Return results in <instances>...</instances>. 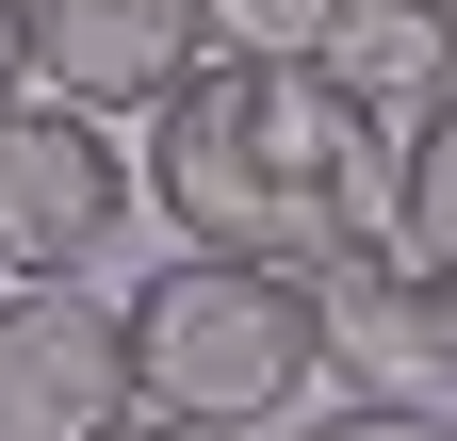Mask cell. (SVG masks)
<instances>
[{
    "mask_svg": "<svg viewBox=\"0 0 457 441\" xmlns=\"http://www.w3.org/2000/svg\"><path fill=\"white\" fill-rule=\"evenodd\" d=\"M311 66H327L343 98H360V115H376L392 147H409V131L441 115V98H457V0H343Z\"/></svg>",
    "mask_w": 457,
    "mask_h": 441,
    "instance_id": "7",
    "label": "cell"
},
{
    "mask_svg": "<svg viewBox=\"0 0 457 441\" xmlns=\"http://www.w3.org/2000/svg\"><path fill=\"white\" fill-rule=\"evenodd\" d=\"M392 245H409L425 279H457V98L409 131V163H392Z\"/></svg>",
    "mask_w": 457,
    "mask_h": 441,
    "instance_id": "8",
    "label": "cell"
},
{
    "mask_svg": "<svg viewBox=\"0 0 457 441\" xmlns=\"http://www.w3.org/2000/svg\"><path fill=\"white\" fill-rule=\"evenodd\" d=\"M327 17H343V0H228V33H245V49H295V66L327 49Z\"/></svg>",
    "mask_w": 457,
    "mask_h": 441,
    "instance_id": "10",
    "label": "cell"
},
{
    "mask_svg": "<svg viewBox=\"0 0 457 441\" xmlns=\"http://www.w3.org/2000/svg\"><path fill=\"white\" fill-rule=\"evenodd\" d=\"M131 229V147L82 98H0V279H82Z\"/></svg>",
    "mask_w": 457,
    "mask_h": 441,
    "instance_id": "4",
    "label": "cell"
},
{
    "mask_svg": "<svg viewBox=\"0 0 457 441\" xmlns=\"http://www.w3.org/2000/svg\"><path fill=\"white\" fill-rule=\"evenodd\" d=\"M228 49V0H33V82L82 115H163Z\"/></svg>",
    "mask_w": 457,
    "mask_h": 441,
    "instance_id": "5",
    "label": "cell"
},
{
    "mask_svg": "<svg viewBox=\"0 0 457 441\" xmlns=\"http://www.w3.org/2000/svg\"><path fill=\"white\" fill-rule=\"evenodd\" d=\"M131 441H245V425H180V409H147V425H131Z\"/></svg>",
    "mask_w": 457,
    "mask_h": 441,
    "instance_id": "12",
    "label": "cell"
},
{
    "mask_svg": "<svg viewBox=\"0 0 457 441\" xmlns=\"http://www.w3.org/2000/svg\"><path fill=\"white\" fill-rule=\"evenodd\" d=\"M295 441H457V409H425V393H343V409L295 425Z\"/></svg>",
    "mask_w": 457,
    "mask_h": 441,
    "instance_id": "9",
    "label": "cell"
},
{
    "mask_svg": "<svg viewBox=\"0 0 457 441\" xmlns=\"http://www.w3.org/2000/svg\"><path fill=\"white\" fill-rule=\"evenodd\" d=\"M131 425H147L131 311L82 279H17L0 295V441H131Z\"/></svg>",
    "mask_w": 457,
    "mask_h": 441,
    "instance_id": "3",
    "label": "cell"
},
{
    "mask_svg": "<svg viewBox=\"0 0 457 441\" xmlns=\"http://www.w3.org/2000/svg\"><path fill=\"white\" fill-rule=\"evenodd\" d=\"M327 279V376H360V393H425V376H457V279H425L409 245H343L311 262Z\"/></svg>",
    "mask_w": 457,
    "mask_h": 441,
    "instance_id": "6",
    "label": "cell"
},
{
    "mask_svg": "<svg viewBox=\"0 0 457 441\" xmlns=\"http://www.w3.org/2000/svg\"><path fill=\"white\" fill-rule=\"evenodd\" d=\"M392 147L360 98L295 49H245L228 33L212 66L147 115V212L180 245H245V262H343L392 229Z\"/></svg>",
    "mask_w": 457,
    "mask_h": 441,
    "instance_id": "1",
    "label": "cell"
},
{
    "mask_svg": "<svg viewBox=\"0 0 457 441\" xmlns=\"http://www.w3.org/2000/svg\"><path fill=\"white\" fill-rule=\"evenodd\" d=\"M131 360H147V409H180V425H278L327 376V279L245 262V245H180L131 279Z\"/></svg>",
    "mask_w": 457,
    "mask_h": 441,
    "instance_id": "2",
    "label": "cell"
},
{
    "mask_svg": "<svg viewBox=\"0 0 457 441\" xmlns=\"http://www.w3.org/2000/svg\"><path fill=\"white\" fill-rule=\"evenodd\" d=\"M0 98H33V0H0Z\"/></svg>",
    "mask_w": 457,
    "mask_h": 441,
    "instance_id": "11",
    "label": "cell"
}]
</instances>
